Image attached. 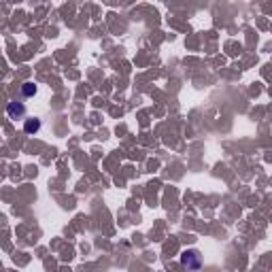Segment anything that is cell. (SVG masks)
<instances>
[{"label": "cell", "mask_w": 272, "mask_h": 272, "mask_svg": "<svg viewBox=\"0 0 272 272\" xmlns=\"http://www.w3.org/2000/svg\"><path fill=\"white\" fill-rule=\"evenodd\" d=\"M181 264L187 270H200V266H202V255H200L196 249H189V251H183L181 255Z\"/></svg>", "instance_id": "6da1fadb"}, {"label": "cell", "mask_w": 272, "mask_h": 272, "mask_svg": "<svg viewBox=\"0 0 272 272\" xmlns=\"http://www.w3.org/2000/svg\"><path fill=\"white\" fill-rule=\"evenodd\" d=\"M6 115H9L11 119H24L26 117V104L13 100V102L6 104Z\"/></svg>", "instance_id": "7a4b0ae2"}, {"label": "cell", "mask_w": 272, "mask_h": 272, "mask_svg": "<svg viewBox=\"0 0 272 272\" xmlns=\"http://www.w3.org/2000/svg\"><path fill=\"white\" fill-rule=\"evenodd\" d=\"M41 130V119L39 117H28L24 121V132L26 134H37Z\"/></svg>", "instance_id": "3957f363"}, {"label": "cell", "mask_w": 272, "mask_h": 272, "mask_svg": "<svg viewBox=\"0 0 272 272\" xmlns=\"http://www.w3.org/2000/svg\"><path fill=\"white\" fill-rule=\"evenodd\" d=\"M37 85H34L32 81H28V83H24V85H21V94H24L26 98H30V96H34V94H37Z\"/></svg>", "instance_id": "277c9868"}]
</instances>
